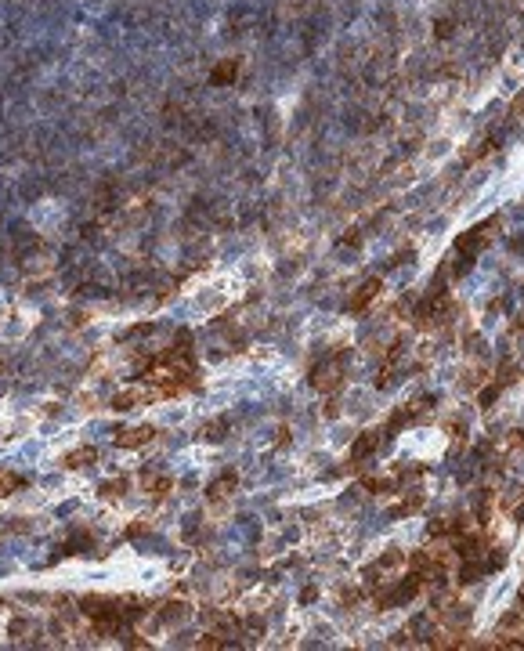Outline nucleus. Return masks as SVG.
Instances as JSON below:
<instances>
[{
  "label": "nucleus",
  "instance_id": "obj_1",
  "mask_svg": "<svg viewBox=\"0 0 524 651\" xmlns=\"http://www.w3.org/2000/svg\"><path fill=\"white\" fill-rule=\"evenodd\" d=\"M311 384H315L318 391H337V387L343 384V369H340V362L318 366V369H315V376H311Z\"/></svg>",
  "mask_w": 524,
  "mask_h": 651
},
{
  "label": "nucleus",
  "instance_id": "obj_2",
  "mask_svg": "<svg viewBox=\"0 0 524 651\" xmlns=\"http://www.w3.org/2000/svg\"><path fill=\"white\" fill-rule=\"evenodd\" d=\"M152 427H131V431H120L116 434V445L120 449H142V445H148L152 442Z\"/></svg>",
  "mask_w": 524,
  "mask_h": 651
},
{
  "label": "nucleus",
  "instance_id": "obj_3",
  "mask_svg": "<svg viewBox=\"0 0 524 651\" xmlns=\"http://www.w3.org/2000/svg\"><path fill=\"white\" fill-rule=\"evenodd\" d=\"M380 290H383L380 279H369V283H362V290H358L354 297H351V311H365V308H369V301L380 297Z\"/></svg>",
  "mask_w": 524,
  "mask_h": 651
},
{
  "label": "nucleus",
  "instance_id": "obj_4",
  "mask_svg": "<svg viewBox=\"0 0 524 651\" xmlns=\"http://www.w3.org/2000/svg\"><path fill=\"white\" fill-rule=\"evenodd\" d=\"M148 398H152L148 387H127V391L116 394V409H134V405H142V402H148Z\"/></svg>",
  "mask_w": 524,
  "mask_h": 651
},
{
  "label": "nucleus",
  "instance_id": "obj_5",
  "mask_svg": "<svg viewBox=\"0 0 524 651\" xmlns=\"http://www.w3.org/2000/svg\"><path fill=\"white\" fill-rule=\"evenodd\" d=\"M376 449H380V434H376V431H365L362 438L351 445V459H365V456H373Z\"/></svg>",
  "mask_w": 524,
  "mask_h": 651
},
{
  "label": "nucleus",
  "instance_id": "obj_6",
  "mask_svg": "<svg viewBox=\"0 0 524 651\" xmlns=\"http://www.w3.org/2000/svg\"><path fill=\"white\" fill-rule=\"evenodd\" d=\"M224 431H228V420H210V424H202V438L221 442V438H224Z\"/></svg>",
  "mask_w": 524,
  "mask_h": 651
},
{
  "label": "nucleus",
  "instance_id": "obj_7",
  "mask_svg": "<svg viewBox=\"0 0 524 651\" xmlns=\"http://www.w3.org/2000/svg\"><path fill=\"white\" fill-rule=\"evenodd\" d=\"M232 489H235V478H232V474H228V478H221V481H213V485H210V492H207V496H210V500H224V496H228V492H232Z\"/></svg>",
  "mask_w": 524,
  "mask_h": 651
},
{
  "label": "nucleus",
  "instance_id": "obj_8",
  "mask_svg": "<svg viewBox=\"0 0 524 651\" xmlns=\"http://www.w3.org/2000/svg\"><path fill=\"white\" fill-rule=\"evenodd\" d=\"M499 449H506V452H521V449H524V431H510L506 438L499 442Z\"/></svg>",
  "mask_w": 524,
  "mask_h": 651
},
{
  "label": "nucleus",
  "instance_id": "obj_9",
  "mask_svg": "<svg viewBox=\"0 0 524 651\" xmlns=\"http://www.w3.org/2000/svg\"><path fill=\"white\" fill-rule=\"evenodd\" d=\"M69 467H83V463H94V449H80V452H73L69 459H66Z\"/></svg>",
  "mask_w": 524,
  "mask_h": 651
},
{
  "label": "nucleus",
  "instance_id": "obj_10",
  "mask_svg": "<svg viewBox=\"0 0 524 651\" xmlns=\"http://www.w3.org/2000/svg\"><path fill=\"white\" fill-rule=\"evenodd\" d=\"M185 615H188V608H185V604H174V601H170L167 608H163V619H167V622H174V619H185Z\"/></svg>",
  "mask_w": 524,
  "mask_h": 651
},
{
  "label": "nucleus",
  "instance_id": "obj_11",
  "mask_svg": "<svg viewBox=\"0 0 524 651\" xmlns=\"http://www.w3.org/2000/svg\"><path fill=\"white\" fill-rule=\"evenodd\" d=\"M495 398H499V384H488V387L481 391V398H477V402H481V409H488Z\"/></svg>",
  "mask_w": 524,
  "mask_h": 651
},
{
  "label": "nucleus",
  "instance_id": "obj_12",
  "mask_svg": "<svg viewBox=\"0 0 524 651\" xmlns=\"http://www.w3.org/2000/svg\"><path fill=\"white\" fill-rule=\"evenodd\" d=\"M123 489H127V481H123V478H120V481H105V485H101V492H105L109 500H116V496H123Z\"/></svg>",
  "mask_w": 524,
  "mask_h": 651
}]
</instances>
